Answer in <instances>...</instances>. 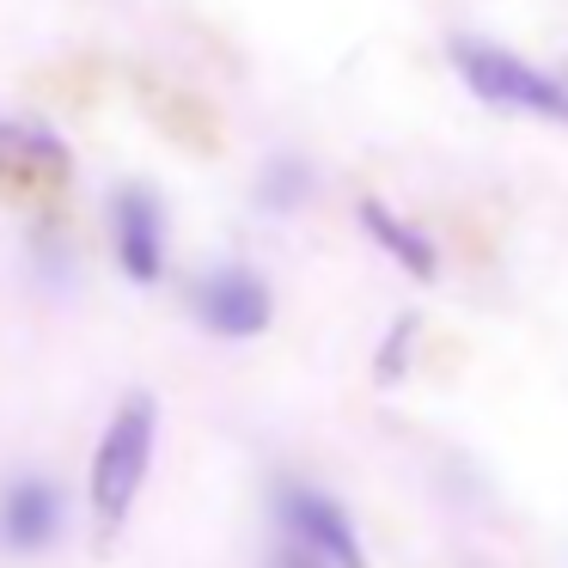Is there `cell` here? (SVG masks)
<instances>
[{
	"label": "cell",
	"instance_id": "cell-3",
	"mask_svg": "<svg viewBox=\"0 0 568 568\" xmlns=\"http://www.w3.org/2000/svg\"><path fill=\"white\" fill-rule=\"evenodd\" d=\"M190 312H196L202 331L226 336V343H245V336H263L275 318L270 282L245 263H221V270H202L190 282Z\"/></svg>",
	"mask_w": 568,
	"mask_h": 568
},
{
	"label": "cell",
	"instance_id": "cell-10",
	"mask_svg": "<svg viewBox=\"0 0 568 568\" xmlns=\"http://www.w3.org/2000/svg\"><path fill=\"white\" fill-rule=\"evenodd\" d=\"M409 336H416V318H397L392 343L379 348V379H385V385H392L397 373H404V348H409Z\"/></svg>",
	"mask_w": 568,
	"mask_h": 568
},
{
	"label": "cell",
	"instance_id": "cell-6",
	"mask_svg": "<svg viewBox=\"0 0 568 568\" xmlns=\"http://www.w3.org/2000/svg\"><path fill=\"white\" fill-rule=\"evenodd\" d=\"M74 172V153L55 129L31 123V116H0V178L19 190H55Z\"/></svg>",
	"mask_w": 568,
	"mask_h": 568
},
{
	"label": "cell",
	"instance_id": "cell-2",
	"mask_svg": "<svg viewBox=\"0 0 568 568\" xmlns=\"http://www.w3.org/2000/svg\"><path fill=\"white\" fill-rule=\"evenodd\" d=\"M453 68L483 104L519 116H544V123H568V80L531 68L526 55L501 50L489 38H453Z\"/></svg>",
	"mask_w": 568,
	"mask_h": 568
},
{
	"label": "cell",
	"instance_id": "cell-9",
	"mask_svg": "<svg viewBox=\"0 0 568 568\" xmlns=\"http://www.w3.org/2000/svg\"><path fill=\"white\" fill-rule=\"evenodd\" d=\"M312 190V172L300 160H275L270 172H263V184H257V202L263 209H275V214H287V209H300V196Z\"/></svg>",
	"mask_w": 568,
	"mask_h": 568
},
{
	"label": "cell",
	"instance_id": "cell-8",
	"mask_svg": "<svg viewBox=\"0 0 568 568\" xmlns=\"http://www.w3.org/2000/svg\"><path fill=\"white\" fill-rule=\"evenodd\" d=\"M361 226H367V239L385 251L392 263H404L416 282H434V270H440V251H434V239L422 233V226H409L404 214H392L385 202H361Z\"/></svg>",
	"mask_w": 568,
	"mask_h": 568
},
{
	"label": "cell",
	"instance_id": "cell-4",
	"mask_svg": "<svg viewBox=\"0 0 568 568\" xmlns=\"http://www.w3.org/2000/svg\"><path fill=\"white\" fill-rule=\"evenodd\" d=\"M275 514L294 531V544H306L312 556H324V562H336V568H367L355 519H348L331 495L306 489V483H282V489H275Z\"/></svg>",
	"mask_w": 568,
	"mask_h": 568
},
{
	"label": "cell",
	"instance_id": "cell-5",
	"mask_svg": "<svg viewBox=\"0 0 568 568\" xmlns=\"http://www.w3.org/2000/svg\"><path fill=\"white\" fill-rule=\"evenodd\" d=\"M111 245L129 282L153 287L165 275V209L148 184H123L111 196Z\"/></svg>",
	"mask_w": 568,
	"mask_h": 568
},
{
	"label": "cell",
	"instance_id": "cell-7",
	"mask_svg": "<svg viewBox=\"0 0 568 568\" xmlns=\"http://www.w3.org/2000/svg\"><path fill=\"white\" fill-rule=\"evenodd\" d=\"M62 531V495L50 477H19L0 489V550H50Z\"/></svg>",
	"mask_w": 568,
	"mask_h": 568
},
{
	"label": "cell",
	"instance_id": "cell-1",
	"mask_svg": "<svg viewBox=\"0 0 568 568\" xmlns=\"http://www.w3.org/2000/svg\"><path fill=\"white\" fill-rule=\"evenodd\" d=\"M153 440H160V404L148 392H129L116 404V416L104 422L99 446H92V477H87V495H92V519L99 531H123L129 507H135L141 483H148V465H153Z\"/></svg>",
	"mask_w": 568,
	"mask_h": 568
},
{
	"label": "cell",
	"instance_id": "cell-11",
	"mask_svg": "<svg viewBox=\"0 0 568 568\" xmlns=\"http://www.w3.org/2000/svg\"><path fill=\"white\" fill-rule=\"evenodd\" d=\"M282 568H306V562H300V556H287V562H282Z\"/></svg>",
	"mask_w": 568,
	"mask_h": 568
}]
</instances>
